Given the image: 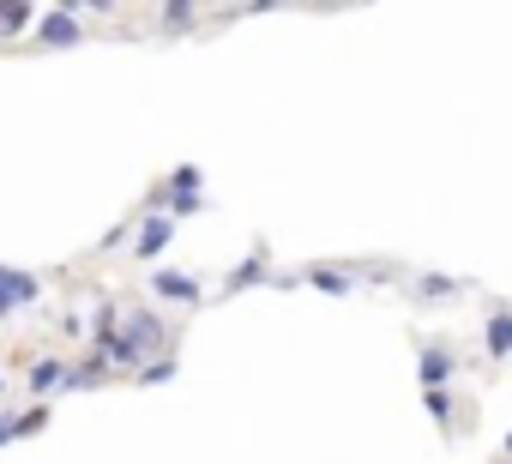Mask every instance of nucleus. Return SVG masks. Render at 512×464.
<instances>
[{
    "mask_svg": "<svg viewBox=\"0 0 512 464\" xmlns=\"http://www.w3.org/2000/svg\"><path fill=\"white\" fill-rule=\"evenodd\" d=\"M37 25V7L31 0H0V37H19V31H31Z\"/></svg>",
    "mask_w": 512,
    "mask_h": 464,
    "instance_id": "8",
    "label": "nucleus"
},
{
    "mask_svg": "<svg viewBox=\"0 0 512 464\" xmlns=\"http://www.w3.org/2000/svg\"><path fill=\"white\" fill-rule=\"evenodd\" d=\"M61 386H67V362H61V356H37V362L25 368V398L49 404V398H55Z\"/></svg>",
    "mask_w": 512,
    "mask_h": 464,
    "instance_id": "4",
    "label": "nucleus"
},
{
    "mask_svg": "<svg viewBox=\"0 0 512 464\" xmlns=\"http://www.w3.org/2000/svg\"><path fill=\"white\" fill-rule=\"evenodd\" d=\"M37 43H43V49H73V43H85V31H79V19H73V13H61V7H55V13H43V19H37Z\"/></svg>",
    "mask_w": 512,
    "mask_h": 464,
    "instance_id": "5",
    "label": "nucleus"
},
{
    "mask_svg": "<svg viewBox=\"0 0 512 464\" xmlns=\"http://www.w3.org/2000/svg\"><path fill=\"white\" fill-rule=\"evenodd\" d=\"M91 386H109V368H103L97 356H85V362H67V386H61V392H91Z\"/></svg>",
    "mask_w": 512,
    "mask_h": 464,
    "instance_id": "7",
    "label": "nucleus"
},
{
    "mask_svg": "<svg viewBox=\"0 0 512 464\" xmlns=\"http://www.w3.org/2000/svg\"><path fill=\"white\" fill-rule=\"evenodd\" d=\"M308 284H320V290L344 296V290H350V272H332V266H308Z\"/></svg>",
    "mask_w": 512,
    "mask_h": 464,
    "instance_id": "12",
    "label": "nucleus"
},
{
    "mask_svg": "<svg viewBox=\"0 0 512 464\" xmlns=\"http://www.w3.org/2000/svg\"><path fill=\"white\" fill-rule=\"evenodd\" d=\"M127 242H133V223H115V229H109V236L97 242V254H115V248H127Z\"/></svg>",
    "mask_w": 512,
    "mask_h": 464,
    "instance_id": "15",
    "label": "nucleus"
},
{
    "mask_svg": "<svg viewBox=\"0 0 512 464\" xmlns=\"http://www.w3.org/2000/svg\"><path fill=\"white\" fill-rule=\"evenodd\" d=\"M422 380H428V392H440L452 380V356L446 350H422Z\"/></svg>",
    "mask_w": 512,
    "mask_h": 464,
    "instance_id": "9",
    "label": "nucleus"
},
{
    "mask_svg": "<svg viewBox=\"0 0 512 464\" xmlns=\"http://www.w3.org/2000/svg\"><path fill=\"white\" fill-rule=\"evenodd\" d=\"M163 380H175V356H151L139 368V386H163Z\"/></svg>",
    "mask_w": 512,
    "mask_h": 464,
    "instance_id": "13",
    "label": "nucleus"
},
{
    "mask_svg": "<svg viewBox=\"0 0 512 464\" xmlns=\"http://www.w3.org/2000/svg\"><path fill=\"white\" fill-rule=\"evenodd\" d=\"M121 344L139 350V362L163 356V350H169V326H163V314H157V308H127V314H121Z\"/></svg>",
    "mask_w": 512,
    "mask_h": 464,
    "instance_id": "1",
    "label": "nucleus"
},
{
    "mask_svg": "<svg viewBox=\"0 0 512 464\" xmlns=\"http://www.w3.org/2000/svg\"><path fill=\"white\" fill-rule=\"evenodd\" d=\"M488 350H494V356H506V350H512V320H506V314L488 326Z\"/></svg>",
    "mask_w": 512,
    "mask_h": 464,
    "instance_id": "14",
    "label": "nucleus"
},
{
    "mask_svg": "<svg viewBox=\"0 0 512 464\" xmlns=\"http://www.w3.org/2000/svg\"><path fill=\"white\" fill-rule=\"evenodd\" d=\"M169 242H175V217H169V211H151V217L139 223V236H133L127 248H133V260H157Z\"/></svg>",
    "mask_w": 512,
    "mask_h": 464,
    "instance_id": "3",
    "label": "nucleus"
},
{
    "mask_svg": "<svg viewBox=\"0 0 512 464\" xmlns=\"http://www.w3.org/2000/svg\"><path fill=\"white\" fill-rule=\"evenodd\" d=\"M0 392H7V374H0Z\"/></svg>",
    "mask_w": 512,
    "mask_h": 464,
    "instance_id": "19",
    "label": "nucleus"
},
{
    "mask_svg": "<svg viewBox=\"0 0 512 464\" xmlns=\"http://www.w3.org/2000/svg\"><path fill=\"white\" fill-rule=\"evenodd\" d=\"M260 272H266V248H253V260H247V266H235L223 290H247V284H253V278H260Z\"/></svg>",
    "mask_w": 512,
    "mask_h": 464,
    "instance_id": "11",
    "label": "nucleus"
},
{
    "mask_svg": "<svg viewBox=\"0 0 512 464\" xmlns=\"http://www.w3.org/2000/svg\"><path fill=\"white\" fill-rule=\"evenodd\" d=\"M37 302H43V278H37V272L0 266V320H13L19 308H37Z\"/></svg>",
    "mask_w": 512,
    "mask_h": 464,
    "instance_id": "2",
    "label": "nucleus"
},
{
    "mask_svg": "<svg viewBox=\"0 0 512 464\" xmlns=\"http://www.w3.org/2000/svg\"><path fill=\"white\" fill-rule=\"evenodd\" d=\"M428 410H434V422H452V398L446 392H428Z\"/></svg>",
    "mask_w": 512,
    "mask_h": 464,
    "instance_id": "17",
    "label": "nucleus"
},
{
    "mask_svg": "<svg viewBox=\"0 0 512 464\" xmlns=\"http://www.w3.org/2000/svg\"><path fill=\"white\" fill-rule=\"evenodd\" d=\"M43 422H49V404H31V410H13V428H19V440H31V434H43Z\"/></svg>",
    "mask_w": 512,
    "mask_h": 464,
    "instance_id": "10",
    "label": "nucleus"
},
{
    "mask_svg": "<svg viewBox=\"0 0 512 464\" xmlns=\"http://www.w3.org/2000/svg\"><path fill=\"white\" fill-rule=\"evenodd\" d=\"M163 25H169V31H187V25H193V7H163Z\"/></svg>",
    "mask_w": 512,
    "mask_h": 464,
    "instance_id": "16",
    "label": "nucleus"
},
{
    "mask_svg": "<svg viewBox=\"0 0 512 464\" xmlns=\"http://www.w3.org/2000/svg\"><path fill=\"white\" fill-rule=\"evenodd\" d=\"M151 296H157V302H187V308H193V302H199V278L163 266V272H151Z\"/></svg>",
    "mask_w": 512,
    "mask_h": 464,
    "instance_id": "6",
    "label": "nucleus"
},
{
    "mask_svg": "<svg viewBox=\"0 0 512 464\" xmlns=\"http://www.w3.org/2000/svg\"><path fill=\"white\" fill-rule=\"evenodd\" d=\"M19 440V428H13V410H0V446H13Z\"/></svg>",
    "mask_w": 512,
    "mask_h": 464,
    "instance_id": "18",
    "label": "nucleus"
}]
</instances>
